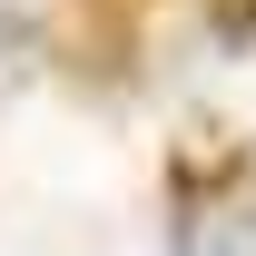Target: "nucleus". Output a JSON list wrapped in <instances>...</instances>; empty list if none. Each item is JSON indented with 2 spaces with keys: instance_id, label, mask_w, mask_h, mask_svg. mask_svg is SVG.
<instances>
[{
  "instance_id": "obj_1",
  "label": "nucleus",
  "mask_w": 256,
  "mask_h": 256,
  "mask_svg": "<svg viewBox=\"0 0 256 256\" xmlns=\"http://www.w3.org/2000/svg\"><path fill=\"white\" fill-rule=\"evenodd\" d=\"M246 10H256V0H246Z\"/></svg>"
}]
</instances>
